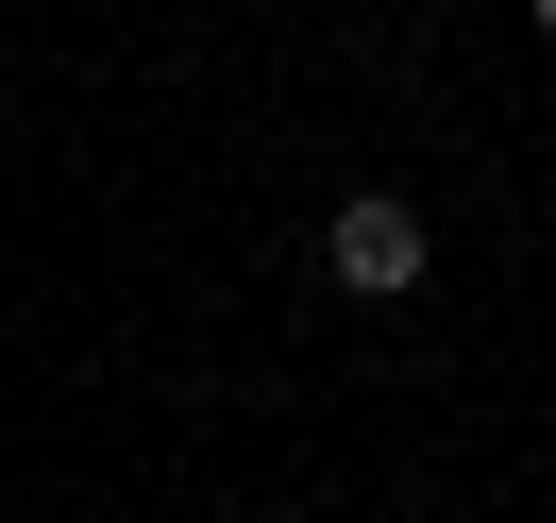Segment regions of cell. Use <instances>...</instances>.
Here are the masks:
<instances>
[{"label":"cell","instance_id":"7a4b0ae2","mask_svg":"<svg viewBox=\"0 0 556 523\" xmlns=\"http://www.w3.org/2000/svg\"><path fill=\"white\" fill-rule=\"evenodd\" d=\"M522 17H540V35H556V0H522Z\"/></svg>","mask_w":556,"mask_h":523},{"label":"cell","instance_id":"3957f363","mask_svg":"<svg viewBox=\"0 0 556 523\" xmlns=\"http://www.w3.org/2000/svg\"><path fill=\"white\" fill-rule=\"evenodd\" d=\"M0 119H17V85H0Z\"/></svg>","mask_w":556,"mask_h":523},{"label":"cell","instance_id":"6da1fadb","mask_svg":"<svg viewBox=\"0 0 556 523\" xmlns=\"http://www.w3.org/2000/svg\"><path fill=\"white\" fill-rule=\"evenodd\" d=\"M320 271H338L354 304H421V287H439V237H421L405 186H354V203L320 220Z\"/></svg>","mask_w":556,"mask_h":523}]
</instances>
